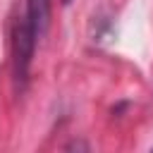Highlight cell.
Segmentation results:
<instances>
[{
  "mask_svg": "<svg viewBox=\"0 0 153 153\" xmlns=\"http://www.w3.org/2000/svg\"><path fill=\"white\" fill-rule=\"evenodd\" d=\"M65 153H88V151H86V143L84 141H76L74 139V141H69V146L65 148Z\"/></svg>",
  "mask_w": 153,
  "mask_h": 153,
  "instance_id": "cell-2",
  "label": "cell"
},
{
  "mask_svg": "<svg viewBox=\"0 0 153 153\" xmlns=\"http://www.w3.org/2000/svg\"><path fill=\"white\" fill-rule=\"evenodd\" d=\"M148 153H153V148H151V151H148Z\"/></svg>",
  "mask_w": 153,
  "mask_h": 153,
  "instance_id": "cell-3",
  "label": "cell"
},
{
  "mask_svg": "<svg viewBox=\"0 0 153 153\" xmlns=\"http://www.w3.org/2000/svg\"><path fill=\"white\" fill-rule=\"evenodd\" d=\"M41 38L36 36L33 26L22 14L17 19L14 33H12V72H14V84H17L19 91L26 88L29 69H31V60H33V50H36V43Z\"/></svg>",
  "mask_w": 153,
  "mask_h": 153,
  "instance_id": "cell-1",
  "label": "cell"
},
{
  "mask_svg": "<svg viewBox=\"0 0 153 153\" xmlns=\"http://www.w3.org/2000/svg\"><path fill=\"white\" fill-rule=\"evenodd\" d=\"M65 2H69V0H65Z\"/></svg>",
  "mask_w": 153,
  "mask_h": 153,
  "instance_id": "cell-4",
  "label": "cell"
}]
</instances>
